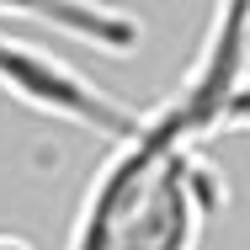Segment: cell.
I'll list each match as a JSON object with an SVG mask.
<instances>
[{
	"instance_id": "cell-5",
	"label": "cell",
	"mask_w": 250,
	"mask_h": 250,
	"mask_svg": "<svg viewBox=\"0 0 250 250\" xmlns=\"http://www.w3.org/2000/svg\"><path fill=\"white\" fill-rule=\"evenodd\" d=\"M0 16H27V21L59 27L101 53H133L144 43V21L112 0H0Z\"/></svg>"
},
{
	"instance_id": "cell-7",
	"label": "cell",
	"mask_w": 250,
	"mask_h": 250,
	"mask_svg": "<svg viewBox=\"0 0 250 250\" xmlns=\"http://www.w3.org/2000/svg\"><path fill=\"white\" fill-rule=\"evenodd\" d=\"M0 250H32V245H27L21 234H0Z\"/></svg>"
},
{
	"instance_id": "cell-2",
	"label": "cell",
	"mask_w": 250,
	"mask_h": 250,
	"mask_svg": "<svg viewBox=\"0 0 250 250\" xmlns=\"http://www.w3.org/2000/svg\"><path fill=\"white\" fill-rule=\"evenodd\" d=\"M0 91L43 117L59 123H75L85 133H96L106 144H123L144 128L149 112L117 101L106 85H96L85 69H75L69 59L48 53L43 43H27L16 32H0Z\"/></svg>"
},
{
	"instance_id": "cell-3",
	"label": "cell",
	"mask_w": 250,
	"mask_h": 250,
	"mask_svg": "<svg viewBox=\"0 0 250 250\" xmlns=\"http://www.w3.org/2000/svg\"><path fill=\"white\" fill-rule=\"evenodd\" d=\"M250 80V0H213V21L192 75L181 80V91L165 101V112L181 123V133L192 144L213 139V117L229 101V91Z\"/></svg>"
},
{
	"instance_id": "cell-4",
	"label": "cell",
	"mask_w": 250,
	"mask_h": 250,
	"mask_svg": "<svg viewBox=\"0 0 250 250\" xmlns=\"http://www.w3.org/2000/svg\"><path fill=\"white\" fill-rule=\"evenodd\" d=\"M170 139H187V133H181V123H176L165 106H154L133 139L112 144V154L101 160V170L91 176V187H85V197H80V213H75V224H69L64 250H117L128 197H133L139 176L149 170V160L165 149Z\"/></svg>"
},
{
	"instance_id": "cell-6",
	"label": "cell",
	"mask_w": 250,
	"mask_h": 250,
	"mask_svg": "<svg viewBox=\"0 0 250 250\" xmlns=\"http://www.w3.org/2000/svg\"><path fill=\"white\" fill-rule=\"evenodd\" d=\"M218 133H250V80H240L229 101L218 106V117H213V139Z\"/></svg>"
},
{
	"instance_id": "cell-1",
	"label": "cell",
	"mask_w": 250,
	"mask_h": 250,
	"mask_svg": "<svg viewBox=\"0 0 250 250\" xmlns=\"http://www.w3.org/2000/svg\"><path fill=\"white\" fill-rule=\"evenodd\" d=\"M229 187L192 139H170L139 176L117 250H202L208 224L224 213Z\"/></svg>"
}]
</instances>
